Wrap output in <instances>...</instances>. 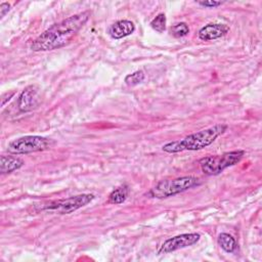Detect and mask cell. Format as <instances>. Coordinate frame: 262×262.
Listing matches in <instances>:
<instances>
[{
  "mask_svg": "<svg viewBox=\"0 0 262 262\" xmlns=\"http://www.w3.org/2000/svg\"><path fill=\"white\" fill-rule=\"evenodd\" d=\"M90 11L86 10L72 15L41 33L31 44L33 51H48L68 45L87 23Z\"/></svg>",
  "mask_w": 262,
  "mask_h": 262,
  "instance_id": "6da1fadb",
  "label": "cell"
},
{
  "mask_svg": "<svg viewBox=\"0 0 262 262\" xmlns=\"http://www.w3.org/2000/svg\"><path fill=\"white\" fill-rule=\"evenodd\" d=\"M226 125L216 124L207 129L191 133L182 139L168 142L162 146V149L168 154H175L185 150H200L213 143L217 137L226 131Z\"/></svg>",
  "mask_w": 262,
  "mask_h": 262,
  "instance_id": "7a4b0ae2",
  "label": "cell"
},
{
  "mask_svg": "<svg viewBox=\"0 0 262 262\" xmlns=\"http://www.w3.org/2000/svg\"><path fill=\"white\" fill-rule=\"evenodd\" d=\"M201 181L194 176H182L174 179H166L158 182L152 188H150L145 195L151 199H166L173 196L180 192H183L189 188L198 186Z\"/></svg>",
  "mask_w": 262,
  "mask_h": 262,
  "instance_id": "3957f363",
  "label": "cell"
},
{
  "mask_svg": "<svg viewBox=\"0 0 262 262\" xmlns=\"http://www.w3.org/2000/svg\"><path fill=\"white\" fill-rule=\"evenodd\" d=\"M244 156L245 150H231L222 155H214L202 158L199 161V164L204 174L209 176H215L223 172L225 169L239 163Z\"/></svg>",
  "mask_w": 262,
  "mask_h": 262,
  "instance_id": "277c9868",
  "label": "cell"
},
{
  "mask_svg": "<svg viewBox=\"0 0 262 262\" xmlns=\"http://www.w3.org/2000/svg\"><path fill=\"white\" fill-rule=\"evenodd\" d=\"M52 145H54V141L51 138L39 135H27L10 141L7 151L11 155H27L49 149Z\"/></svg>",
  "mask_w": 262,
  "mask_h": 262,
  "instance_id": "5b68a950",
  "label": "cell"
},
{
  "mask_svg": "<svg viewBox=\"0 0 262 262\" xmlns=\"http://www.w3.org/2000/svg\"><path fill=\"white\" fill-rule=\"evenodd\" d=\"M94 198L95 196L92 193H82L67 199L50 201L43 204L40 210L56 214H71L76 210L91 203Z\"/></svg>",
  "mask_w": 262,
  "mask_h": 262,
  "instance_id": "8992f818",
  "label": "cell"
},
{
  "mask_svg": "<svg viewBox=\"0 0 262 262\" xmlns=\"http://www.w3.org/2000/svg\"><path fill=\"white\" fill-rule=\"evenodd\" d=\"M201 238L200 233L190 232L175 235L166 239L158 250V254H168L196 244Z\"/></svg>",
  "mask_w": 262,
  "mask_h": 262,
  "instance_id": "52a82bcc",
  "label": "cell"
},
{
  "mask_svg": "<svg viewBox=\"0 0 262 262\" xmlns=\"http://www.w3.org/2000/svg\"><path fill=\"white\" fill-rule=\"evenodd\" d=\"M40 102L39 89L35 85L26 87L17 98V107L20 112L27 113L38 106Z\"/></svg>",
  "mask_w": 262,
  "mask_h": 262,
  "instance_id": "ba28073f",
  "label": "cell"
},
{
  "mask_svg": "<svg viewBox=\"0 0 262 262\" xmlns=\"http://www.w3.org/2000/svg\"><path fill=\"white\" fill-rule=\"evenodd\" d=\"M229 31V27L224 24H208L199 31V38L203 41H211L223 37Z\"/></svg>",
  "mask_w": 262,
  "mask_h": 262,
  "instance_id": "9c48e42d",
  "label": "cell"
},
{
  "mask_svg": "<svg viewBox=\"0 0 262 262\" xmlns=\"http://www.w3.org/2000/svg\"><path fill=\"white\" fill-rule=\"evenodd\" d=\"M135 31V26L131 20L121 19L113 25H111L107 29L108 35L113 39H121L131 35Z\"/></svg>",
  "mask_w": 262,
  "mask_h": 262,
  "instance_id": "30bf717a",
  "label": "cell"
},
{
  "mask_svg": "<svg viewBox=\"0 0 262 262\" xmlns=\"http://www.w3.org/2000/svg\"><path fill=\"white\" fill-rule=\"evenodd\" d=\"M25 162L14 156H5L0 157V172L1 174H9L15 170H18L24 166Z\"/></svg>",
  "mask_w": 262,
  "mask_h": 262,
  "instance_id": "8fae6325",
  "label": "cell"
},
{
  "mask_svg": "<svg viewBox=\"0 0 262 262\" xmlns=\"http://www.w3.org/2000/svg\"><path fill=\"white\" fill-rule=\"evenodd\" d=\"M129 193H130V187L127 184H122V185L116 187L110 193L107 203L108 204H114V205L122 204L127 200Z\"/></svg>",
  "mask_w": 262,
  "mask_h": 262,
  "instance_id": "7c38bea8",
  "label": "cell"
},
{
  "mask_svg": "<svg viewBox=\"0 0 262 262\" xmlns=\"http://www.w3.org/2000/svg\"><path fill=\"white\" fill-rule=\"evenodd\" d=\"M218 245L226 253H233L237 249V243L235 238L226 232H222L218 235Z\"/></svg>",
  "mask_w": 262,
  "mask_h": 262,
  "instance_id": "4fadbf2b",
  "label": "cell"
},
{
  "mask_svg": "<svg viewBox=\"0 0 262 262\" xmlns=\"http://www.w3.org/2000/svg\"><path fill=\"white\" fill-rule=\"evenodd\" d=\"M189 33V28L185 23H178L170 28V34L175 38L185 37Z\"/></svg>",
  "mask_w": 262,
  "mask_h": 262,
  "instance_id": "5bb4252c",
  "label": "cell"
},
{
  "mask_svg": "<svg viewBox=\"0 0 262 262\" xmlns=\"http://www.w3.org/2000/svg\"><path fill=\"white\" fill-rule=\"evenodd\" d=\"M145 78V75L143 73V71H136L132 74H129L125 77V83L128 86H135L138 85L139 83H141Z\"/></svg>",
  "mask_w": 262,
  "mask_h": 262,
  "instance_id": "9a60e30c",
  "label": "cell"
},
{
  "mask_svg": "<svg viewBox=\"0 0 262 262\" xmlns=\"http://www.w3.org/2000/svg\"><path fill=\"white\" fill-rule=\"evenodd\" d=\"M150 27L158 33H163L166 30V15L164 13H159L150 21Z\"/></svg>",
  "mask_w": 262,
  "mask_h": 262,
  "instance_id": "2e32d148",
  "label": "cell"
},
{
  "mask_svg": "<svg viewBox=\"0 0 262 262\" xmlns=\"http://www.w3.org/2000/svg\"><path fill=\"white\" fill-rule=\"evenodd\" d=\"M198 4H200L201 6H204V7L214 8V7H217V6L221 5L222 2H220V1H199Z\"/></svg>",
  "mask_w": 262,
  "mask_h": 262,
  "instance_id": "e0dca14e",
  "label": "cell"
},
{
  "mask_svg": "<svg viewBox=\"0 0 262 262\" xmlns=\"http://www.w3.org/2000/svg\"><path fill=\"white\" fill-rule=\"evenodd\" d=\"M10 10V4H8L7 2H2L0 4V17L3 18L5 16V14Z\"/></svg>",
  "mask_w": 262,
  "mask_h": 262,
  "instance_id": "ac0fdd59",
  "label": "cell"
},
{
  "mask_svg": "<svg viewBox=\"0 0 262 262\" xmlns=\"http://www.w3.org/2000/svg\"><path fill=\"white\" fill-rule=\"evenodd\" d=\"M13 95H14V92H10V93L7 92V93L3 94V95H2V98H1V105L4 106L5 103H6V101H8Z\"/></svg>",
  "mask_w": 262,
  "mask_h": 262,
  "instance_id": "d6986e66",
  "label": "cell"
}]
</instances>
